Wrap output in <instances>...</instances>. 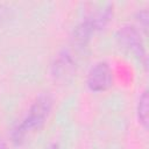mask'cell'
<instances>
[{"label": "cell", "instance_id": "30bf717a", "mask_svg": "<svg viewBox=\"0 0 149 149\" xmlns=\"http://www.w3.org/2000/svg\"><path fill=\"white\" fill-rule=\"evenodd\" d=\"M50 149H58V146L57 144H54V146L50 147Z\"/></svg>", "mask_w": 149, "mask_h": 149}, {"label": "cell", "instance_id": "277c9868", "mask_svg": "<svg viewBox=\"0 0 149 149\" xmlns=\"http://www.w3.org/2000/svg\"><path fill=\"white\" fill-rule=\"evenodd\" d=\"M112 14H113V6L109 3L105 6L102 9L97 10L94 14L87 17V20L91 22L94 30H98V29H102L108 23V21L112 17Z\"/></svg>", "mask_w": 149, "mask_h": 149}, {"label": "cell", "instance_id": "9c48e42d", "mask_svg": "<svg viewBox=\"0 0 149 149\" xmlns=\"http://www.w3.org/2000/svg\"><path fill=\"white\" fill-rule=\"evenodd\" d=\"M0 149H7L6 143H5L3 141H1V140H0Z\"/></svg>", "mask_w": 149, "mask_h": 149}, {"label": "cell", "instance_id": "7a4b0ae2", "mask_svg": "<svg viewBox=\"0 0 149 149\" xmlns=\"http://www.w3.org/2000/svg\"><path fill=\"white\" fill-rule=\"evenodd\" d=\"M116 40L125 50L133 54L134 57H136L144 66H147L148 59L146 48L140 33L134 27H122L116 34Z\"/></svg>", "mask_w": 149, "mask_h": 149}, {"label": "cell", "instance_id": "8992f818", "mask_svg": "<svg viewBox=\"0 0 149 149\" xmlns=\"http://www.w3.org/2000/svg\"><path fill=\"white\" fill-rule=\"evenodd\" d=\"M94 31L93 26L91 24V22L88 20L83 21L81 23H79L73 31V40L77 44L79 45H84L88 42L92 33Z\"/></svg>", "mask_w": 149, "mask_h": 149}, {"label": "cell", "instance_id": "3957f363", "mask_svg": "<svg viewBox=\"0 0 149 149\" xmlns=\"http://www.w3.org/2000/svg\"><path fill=\"white\" fill-rule=\"evenodd\" d=\"M113 83V73L106 62L94 64L87 74V86L93 92L106 91Z\"/></svg>", "mask_w": 149, "mask_h": 149}, {"label": "cell", "instance_id": "5b68a950", "mask_svg": "<svg viewBox=\"0 0 149 149\" xmlns=\"http://www.w3.org/2000/svg\"><path fill=\"white\" fill-rule=\"evenodd\" d=\"M73 65H74V62L71 58V56L68 52H63L62 55H59V57L56 59L52 66L54 74L57 77H65L72 71Z\"/></svg>", "mask_w": 149, "mask_h": 149}, {"label": "cell", "instance_id": "ba28073f", "mask_svg": "<svg viewBox=\"0 0 149 149\" xmlns=\"http://www.w3.org/2000/svg\"><path fill=\"white\" fill-rule=\"evenodd\" d=\"M140 22H142L143 29H147V26H148V13H147V10H143V12L140 13Z\"/></svg>", "mask_w": 149, "mask_h": 149}, {"label": "cell", "instance_id": "52a82bcc", "mask_svg": "<svg viewBox=\"0 0 149 149\" xmlns=\"http://www.w3.org/2000/svg\"><path fill=\"white\" fill-rule=\"evenodd\" d=\"M148 102H149V98H148V92L144 91L140 99H139V104H137V116L140 120V123L144 127V129L148 128Z\"/></svg>", "mask_w": 149, "mask_h": 149}, {"label": "cell", "instance_id": "6da1fadb", "mask_svg": "<svg viewBox=\"0 0 149 149\" xmlns=\"http://www.w3.org/2000/svg\"><path fill=\"white\" fill-rule=\"evenodd\" d=\"M52 107V99L49 94H40L29 108L28 114L24 119L17 123L12 130V141L16 144L23 142L28 133L34 129H38L50 114Z\"/></svg>", "mask_w": 149, "mask_h": 149}]
</instances>
